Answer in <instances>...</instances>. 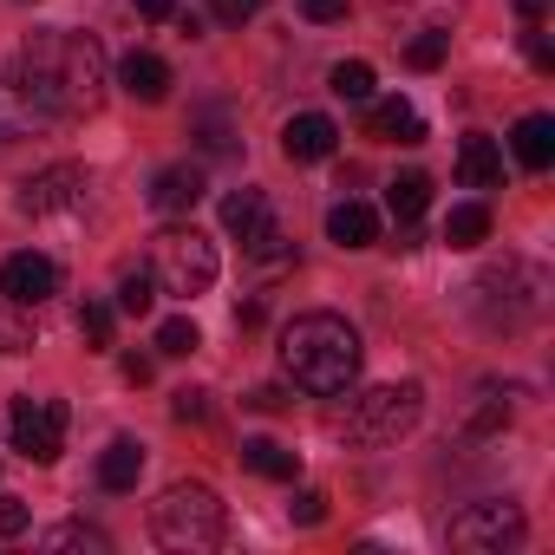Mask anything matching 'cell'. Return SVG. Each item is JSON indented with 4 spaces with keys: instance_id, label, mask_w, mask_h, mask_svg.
I'll list each match as a JSON object with an SVG mask.
<instances>
[{
    "instance_id": "obj_1",
    "label": "cell",
    "mask_w": 555,
    "mask_h": 555,
    "mask_svg": "<svg viewBox=\"0 0 555 555\" xmlns=\"http://www.w3.org/2000/svg\"><path fill=\"white\" fill-rule=\"evenodd\" d=\"M14 86L47 112V118H86L105 105V86H112V66H105V47L92 34H73V27H47L21 47L14 60Z\"/></svg>"
},
{
    "instance_id": "obj_2",
    "label": "cell",
    "mask_w": 555,
    "mask_h": 555,
    "mask_svg": "<svg viewBox=\"0 0 555 555\" xmlns=\"http://www.w3.org/2000/svg\"><path fill=\"white\" fill-rule=\"evenodd\" d=\"M360 360H366V347H360V334L340 321V314H295L288 327H282V366H288V379L301 386V392H314V399H347L353 386H360Z\"/></svg>"
},
{
    "instance_id": "obj_3",
    "label": "cell",
    "mask_w": 555,
    "mask_h": 555,
    "mask_svg": "<svg viewBox=\"0 0 555 555\" xmlns=\"http://www.w3.org/2000/svg\"><path fill=\"white\" fill-rule=\"evenodd\" d=\"M222 529H229V516H222V496L209 490V483H170L157 503H151V535L164 542V548H177V555H209V548H222Z\"/></svg>"
},
{
    "instance_id": "obj_4",
    "label": "cell",
    "mask_w": 555,
    "mask_h": 555,
    "mask_svg": "<svg viewBox=\"0 0 555 555\" xmlns=\"http://www.w3.org/2000/svg\"><path fill=\"white\" fill-rule=\"evenodd\" d=\"M418 412H425V386H418V379H399V386L360 392L334 425H340L347 444H399V438L418 425Z\"/></svg>"
},
{
    "instance_id": "obj_5",
    "label": "cell",
    "mask_w": 555,
    "mask_h": 555,
    "mask_svg": "<svg viewBox=\"0 0 555 555\" xmlns=\"http://www.w3.org/2000/svg\"><path fill=\"white\" fill-rule=\"evenodd\" d=\"M151 274H157V288L164 295H209L216 288V274H222V261H216V242L203 235V229H190V222H177V229H164L157 242H151Z\"/></svg>"
},
{
    "instance_id": "obj_6",
    "label": "cell",
    "mask_w": 555,
    "mask_h": 555,
    "mask_svg": "<svg viewBox=\"0 0 555 555\" xmlns=\"http://www.w3.org/2000/svg\"><path fill=\"white\" fill-rule=\"evenodd\" d=\"M522 535H529V522L509 496H483L451 516V548H464V555H503V548H522Z\"/></svg>"
},
{
    "instance_id": "obj_7",
    "label": "cell",
    "mask_w": 555,
    "mask_h": 555,
    "mask_svg": "<svg viewBox=\"0 0 555 555\" xmlns=\"http://www.w3.org/2000/svg\"><path fill=\"white\" fill-rule=\"evenodd\" d=\"M8 438H14L21 457L53 464V457L66 451V405H60V399H14V412H8Z\"/></svg>"
},
{
    "instance_id": "obj_8",
    "label": "cell",
    "mask_w": 555,
    "mask_h": 555,
    "mask_svg": "<svg viewBox=\"0 0 555 555\" xmlns=\"http://www.w3.org/2000/svg\"><path fill=\"white\" fill-rule=\"evenodd\" d=\"M86 196H92V170L86 164H47V170H34L21 183V209L27 216H73V209H86Z\"/></svg>"
},
{
    "instance_id": "obj_9",
    "label": "cell",
    "mask_w": 555,
    "mask_h": 555,
    "mask_svg": "<svg viewBox=\"0 0 555 555\" xmlns=\"http://www.w3.org/2000/svg\"><path fill=\"white\" fill-rule=\"evenodd\" d=\"M0 295L21 301V308H40L47 295H60V268H53V255H34V248L8 255V261H0Z\"/></svg>"
},
{
    "instance_id": "obj_10",
    "label": "cell",
    "mask_w": 555,
    "mask_h": 555,
    "mask_svg": "<svg viewBox=\"0 0 555 555\" xmlns=\"http://www.w3.org/2000/svg\"><path fill=\"white\" fill-rule=\"evenodd\" d=\"M203 190H209L203 164H164V170L151 177V209H157V216H190V209L203 203Z\"/></svg>"
},
{
    "instance_id": "obj_11",
    "label": "cell",
    "mask_w": 555,
    "mask_h": 555,
    "mask_svg": "<svg viewBox=\"0 0 555 555\" xmlns=\"http://www.w3.org/2000/svg\"><path fill=\"white\" fill-rule=\"evenodd\" d=\"M190 138H196V151H209V157H235V151H242L235 105H229V99H203V105L190 112Z\"/></svg>"
},
{
    "instance_id": "obj_12",
    "label": "cell",
    "mask_w": 555,
    "mask_h": 555,
    "mask_svg": "<svg viewBox=\"0 0 555 555\" xmlns=\"http://www.w3.org/2000/svg\"><path fill=\"white\" fill-rule=\"evenodd\" d=\"M334 144H340V125H334L327 112H301V118H288V131H282L288 164H321V157H334Z\"/></svg>"
},
{
    "instance_id": "obj_13",
    "label": "cell",
    "mask_w": 555,
    "mask_h": 555,
    "mask_svg": "<svg viewBox=\"0 0 555 555\" xmlns=\"http://www.w3.org/2000/svg\"><path fill=\"white\" fill-rule=\"evenodd\" d=\"M327 242H340V248H373V242H379V209L360 203V196L334 203V209H327Z\"/></svg>"
},
{
    "instance_id": "obj_14",
    "label": "cell",
    "mask_w": 555,
    "mask_h": 555,
    "mask_svg": "<svg viewBox=\"0 0 555 555\" xmlns=\"http://www.w3.org/2000/svg\"><path fill=\"white\" fill-rule=\"evenodd\" d=\"M366 131L392 138V144H425V118L405 99H366Z\"/></svg>"
},
{
    "instance_id": "obj_15",
    "label": "cell",
    "mask_w": 555,
    "mask_h": 555,
    "mask_svg": "<svg viewBox=\"0 0 555 555\" xmlns=\"http://www.w3.org/2000/svg\"><path fill=\"white\" fill-rule=\"evenodd\" d=\"M47 125V112L14 86V73H0V144H21V138H34Z\"/></svg>"
},
{
    "instance_id": "obj_16",
    "label": "cell",
    "mask_w": 555,
    "mask_h": 555,
    "mask_svg": "<svg viewBox=\"0 0 555 555\" xmlns=\"http://www.w3.org/2000/svg\"><path fill=\"white\" fill-rule=\"evenodd\" d=\"M118 86H125L138 105H157V99L170 92V66H164L157 53H125V60H118Z\"/></svg>"
},
{
    "instance_id": "obj_17",
    "label": "cell",
    "mask_w": 555,
    "mask_h": 555,
    "mask_svg": "<svg viewBox=\"0 0 555 555\" xmlns=\"http://www.w3.org/2000/svg\"><path fill=\"white\" fill-rule=\"evenodd\" d=\"M242 464H248L255 477H268V483H295V477H301V451L274 444V438H242Z\"/></svg>"
},
{
    "instance_id": "obj_18",
    "label": "cell",
    "mask_w": 555,
    "mask_h": 555,
    "mask_svg": "<svg viewBox=\"0 0 555 555\" xmlns=\"http://www.w3.org/2000/svg\"><path fill=\"white\" fill-rule=\"evenodd\" d=\"M509 144H516V157H522L529 170H548V164H555V118H548V112H529V118H516Z\"/></svg>"
},
{
    "instance_id": "obj_19",
    "label": "cell",
    "mask_w": 555,
    "mask_h": 555,
    "mask_svg": "<svg viewBox=\"0 0 555 555\" xmlns=\"http://www.w3.org/2000/svg\"><path fill=\"white\" fill-rule=\"evenodd\" d=\"M138 477H144V444L138 438H112L105 457H99V483L105 490H138Z\"/></svg>"
},
{
    "instance_id": "obj_20",
    "label": "cell",
    "mask_w": 555,
    "mask_h": 555,
    "mask_svg": "<svg viewBox=\"0 0 555 555\" xmlns=\"http://www.w3.org/2000/svg\"><path fill=\"white\" fill-rule=\"evenodd\" d=\"M457 177H464L470 190L503 183V151H496L490 138H464V144H457Z\"/></svg>"
},
{
    "instance_id": "obj_21",
    "label": "cell",
    "mask_w": 555,
    "mask_h": 555,
    "mask_svg": "<svg viewBox=\"0 0 555 555\" xmlns=\"http://www.w3.org/2000/svg\"><path fill=\"white\" fill-rule=\"evenodd\" d=\"M268 216H274V209H268V196H261V190H229V196H222V229H229L235 242H248Z\"/></svg>"
},
{
    "instance_id": "obj_22",
    "label": "cell",
    "mask_w": 555,
    "mask_h": 555,
    "mask_svg": "<svg viewBox=\"0 0 555 555\" xmlns=\"http://www.w3.org/2000/svg\"><path fill=\"white\" fill-rule=\"evenodd\" d=\"M425 203H431V177H425V170H405V177L386 183V209H392L399 222H418Z\"/></svg>"
},
{
    "instance_id": "obj_23",
    "label": "cell",
    "mask_w": 555,
    "mask_h": 555,
    "mask_svg": "<svg viewBox=\"0 0 555 555\" xmlns=\"http://www.w3.org/2000/svg\"><path fill=\"white\" fill-rule=\"evenodd\" d=\"M503 425H509V386H477V405H470L464 431L470 438H496Z\"/></svg>"
},
{
    "instance_id": "obj_24",
    "label": "cell",
    "mask_w": 555,
    "mask_h": 555,
    "mask_svg": "<svg viewBox=\"0 0 555 555\" xmlns=\"http://www.w3.org/2000/svg\"><path fill=\"white\" fill-rule=\"evenodd\" d=\"M242 255H248V261H261V268H288V261H295V242H288V229H282V222L268 216V222L242 242Z\"/></svg>"
},
{
    "instance_id": "obj_25",
    "label": "cell",
    "mask_w": 555,
    "mask_h": 555,
    "mask_svg": "<svg viewBox=\"0 0 555 555\" xmlns=\"http://www.w3.org/2000/svg\"><path fill=\"white\" fill-rule=\"evenodd\" d=\"M444 242H451V248H477V242H490V209H483V203H457V209L444 216Z\"/></svg>"
},
{
    "instance_id": "obj_26",
    "label": "cell",
    "mask_w": 555,
    "mask_h": 555,
    "mask_svg": "<svg viewBox=\"0 0 555 555\" xmlns=\"http://www.w3.org/2000/svg\"><path fill=\"white\" fill-rule=\"evenodd\" d=\"M157 308V274L151 268H125L118 274V314H151Z\"/></svg>"
},
{
    "instance_id": "obj_27",
    "label": "cell",
    "mask_w": 555,
    "mask_h": 555,
    "mask_svg": "<svg viewBox=\"0 0 555 555\" xmlns=\"http://www.w3.org/2000/svg\"><path fill=\"white\" fill-rule=\"evenodd\" d=\"M327 86H334V99L366 105V99H373V66H366V60H340V66L327 73Z\"/></svg>"
},
{
    "instance_id": "obj_28",
    "label": "cell",
    "mask_w": 555,
    "mask_h": 555,
    "mask_svg": "<svg viewBox=\"0 0 555 555\" xmlns=\"http://www.w3.org/2000/svg\"><path fill=\"white\" fill-rule=\"evenodd\" d=\"M40 542H47V548H86V555H105V548H112V535L92 529V522H60V529H47Z\"/></svg>"
},
{
    "instance_id": "obj_29",
    "label": "cell",
    "mask_w": 555,
    "mask_h": 555,
    "mask_svg": "<svg viewBox=\"0 0 555 555\" xmlns=\"http://www.w3.org/2000/svg\"><path fill=\"white\" fill-rule=\"evenodd\" d=\"M27 347H34V321H27V308L0 295V353H27Z\"/></svg>"
},
{
    "instance_id": "obj_30",
    "label": "cell",
    "mask_w": 555,
    "mask_h": 555,
    "mask_svg": "<svg viewBox=\"0 0 555 555\" xmlns=\"http://www.w3.org/2000/svg\"><path fill=\"white\" fill-rule=\"evenodd\" d=\"M444 53H451V34H444V27H425V34L405 47V60H412L418 73H438V66H444Z\"/></svg>"
},
{
    "instance_id": "obj_31",
    "label": "cell",
    "mask_w": 555,
    "mask_h": 555,
    "mask_svg": "<svg viewBox=\"0 0 555 555\" xmlns=\"http://www.w3.org/2000/svg\"><path fill=\"white\" fill-rule=\"evenodd\" d=\"M196 347H203V334H196V321H190V314H177V321H164V327H157V353L183 360V353H196Z\"/></svg>"
},
{
    "instance_id": "obj_32",
    "label": "cell",
    "mask_w": 555,
    "mask_h": 555,
    "mask_svg": "<svg viewBox=\"0 0 555 555\" xmlns=\"http://www.w3.org/2000/svg\"><path fill=\"white\" fill-rule=\"evenodd\" d=\"M112 327H118V308H112V301H86V308H79V334H86L92 347H112Z\"/></svg>"
},
{
    "instance_id": "obj_33",
    "label": "cell",
    "mask_w": 555,
    "mask_h": 555,
    "mask_svg": "<svg viewBox=\"0 0 555 555\" xmlns=\"http://www.w3.org/2000/svg\"><path fill=\"white\" fill-rule=\"evenodd\" d=\"M288 516H295L301 529H321V522H327V496H321V490H295V503H288Z\"/></svg>"
},
{
    "instance_id": "obj_34",
    "label": "cell",
    "mask_w": 555,
    "mask_h": 555,
    "mask_svg": "<svg viewBox=\"0 0 555 555\" xmlns=\"http://www.w3.org/2000/svg\"><path fill=\"white\" fill-rule=\"evenodd\" d=\"M170 412H177V425H203V418H209V392H196V386H183V392L170 399Z\"/></svg>"
},
{
    "instance_id": "obj_35",
    "label": "cell",
    "mask_w": 555,
    "mask_h": 555,
    "mask_svg": "<svg viewBox=\"0 0 555 555\" xmlns=\"http://www.w3.org/2000/svg\"><path fill=\"white\" fill-rule=\"evenodd\" d=\"M268 8V0H209V14L222 21V27H242V21H255Z\"/></svg>"
},
{
    "instance_id": "obj_36",
    "label": "cell",
    "mask_w": 555,
    "mask_h": 555,
    "mask_svg": "<svg viewBox=\"0 0 555 555\" xmlns=\"http://www.w3.org/2000/svg\"><path fill=\"white\" fill-rule=\"evenodd\" d=\"M27 522H34V509H27L21 496H0V535H21Z\"/></svg>"
},
{
    "instance_id": "obj_37",
    "label": "cell",
    "mask_w": 555,
    "mask_h": 555,
    "mask_svg": "<svg viewBox=\"0 0 555 555\" xmlns=\"http://www.w3.org/2000/svg\"><path fill=\"white\" fill-rule=\"evenodd\" d=\"M347 8H353V0H301V14L321 21V27H327V21H347Z\"/></svg>"
},
{
    "instance_id": "obj_38",
    "label": "cell",
    "mask_w": 555,
    "mask_h": 555,
    "mask_svg": "<svg viewBox=\"0 0 555 555\" xmlns=\"http://www.w3.org/2000/svg\"><path fill=\"white\" fill-rule=\"evenodd\" d=\"M151 373H157V360H151V353H125V379H131V386H144Z\"/></svg>"
},
{
    "instance_id": "obj_39",
    "label": "cell",
    "mask_w": 555,
    "mask_h": 555,
    "mask_svg": "<svg viewBox=\"0 0 555 555\" xmlns=\"http://www.w3.org/2000/svg\"><path fill=\"white\" fill-rule=\"evenodd\" d=\"M242 405H255V412H282L288 399H282V392H274V386H255V392H248Z\"/></svg>"
},
{
    "instance_id": "obj_40",
    "label": "cell",
    "mask_w": 555,
    "mask_h": 555,
    "mask_svg": "<svg viewBox=\"0 0 555 555\" xmlns=\"http://www.w3.org/2000/svg\"><path fill=\"white\" fill-rule=\"evenodd\" d=\"M522 47H529V60H535V66H542V73H548V66H555V53H548V40H542V34H529V40H522Z\"/></svg>"
},
{
    "instance_id": "obj_41",
    "label": "cell",
    "mask_w": 555,
    "mask_h": 555,
    "mask_svg": "<svg viewBox=\"0 0 555 555\" xmlns=\"http://www.w3.org/2000/svg\"><path fill=\"white\" fill-rule=\"evenodd\" d=\"M138 14H144V21H170V14H177V0H138Z\"/></svg>"
},
{
    "instance_id": "obj_42",
    "label": "cell",
    "mask_w": 555,
    "mask_h": 555,
    "mask_svg": "<svg viewBox=\"0 0 555 555\" xmlns=\"http://www.w3.org/2000/svg\"><path fill=\"white\" fill-rule=\"evenodd\" d=\"M509 8H516L522 21H542V14H548V0H509Z\"/></svg>"
}]
</instances>
